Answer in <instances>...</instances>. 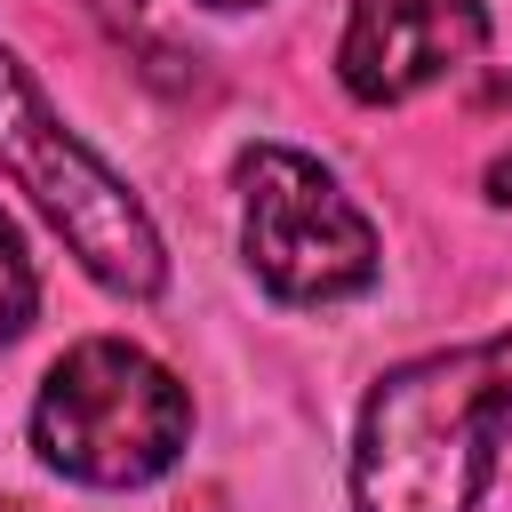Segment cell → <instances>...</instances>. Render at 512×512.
I'll list each match as a JSON object with an SVG mask.
<instances>
[{
    "label": "cell",
    "instance_id": "cell-5",
    "mask_svg": "<svg viewBox=\"0 0 512 512\" xmlns=\"http://www.w3.org/2000/svg\"><path fill=\"white\" fill-rule=\"evenodd\" d=\"M488 48L480 0H352L336 72L360 104H408L416 88L464 72Z\"/></svg>",
    "mask_w": 512,
    "mask_h": 512
},
{
    "label": "cell",
    "instance_id": "cell-3",
    "mask_svg": "<svg viewBox=\"0 0 512 512\" xmlns=\"http://www.w3.org/2000/svg\"><path fill=\"white\" fill-rule=\"evenodd\" d=\"M0 160H8L16 184L56 216V232L72 240V256H80L112 296H152V288H160V240H152L136 192L40 104V88L16 72L8 48H0Z\"/></svg>",
    "mask_w": 512,
    "mask_h": 512
},
{
    "label": "cell",
    "instance_id": "cell-6",
    "mask_svg": "<svg viewBox=\"0 0 512 512\" xmlns=\"http://www.w3.org/2000/svg\"><path fill=\"white\" fill-rule=\"evenodd\" d=\"M32 296H40V280H32V256H24V240H16V224L0 216V344L32 320Z\"/></svg>",
    "mask_w": 512,
    "mask_h": 512
},
{
    "label": "cell",
    "instance_id": "cell-4",
    "mask_svg": "<svg viewBox=\"0 0 512 512\" xmlns=\"http://www.w3.org/2000/svg\"><path fill=\"white\" fill-rule=\"evenodd\" d=\"M240 248L256 264V280L288 304H328L376 280V232L368 216L344 200V184L288 152V144H256L240 152Z\"/></svg>",
    "mask_w": 512,
    "mask_h": 512
},
{
    "label": "cell",
    "instance_id": "cell-1",
    "mask_svg": "<svg viewBox=\"0 0 512 512\" xmlns=\"http://www.w3.org/2000/svg\"><path fill=\"white\" fill-rule=\"evenodd\" d=\"M512 424V336L424 352L360 408L352 496L360 512H472Z\"/></svg>",
    "mask_w": 512,
    "mask_h": 512
},
{
    "label": "cell",
    "instance_id": "cell-2",
    "mask_svg": "<svg viewBox=\"0 0 512 512\" xmlns=\"http://www.w3.org/2000/svg\"><path fill=\"white\" fill-rule=\"evenodd\" d=\"M184 432H192L184 384L152 352L120 344V336L72 344L48 368L40 408H32V448L56 472L88 480V488H144V480H160L176 464Z\"/></svg>",
    "mask_w": 512,
    "mask_h": 512
},
{
    "label": "cell",
    "instance_id": "cell-7",
    "mask_svg": "<svg viewBox=\"0 0 512 512\" xmlns=\"http://www.w3.org/2000/svg\"><path fill=\"white\" fill-rule=\"evenodd\" d=\"M208 8H248V0H208Z\"/></svg>",
    "mask_w": 512,
    "mask_h": 512
}]
</instances>
